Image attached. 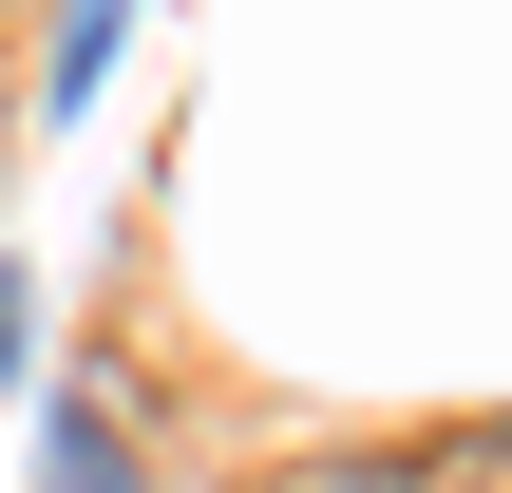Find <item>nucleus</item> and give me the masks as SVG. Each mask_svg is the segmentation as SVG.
<instances>
[{
    "label": "nucleus",
    "mask_w": 512,
    "mask_h": 493,
    "mask_svg": "<svg viewBox=\"0 0 512 493\" xmlns=\"http://www.w3.org/2000/svg\"><path fill=\"white\" fill-rule=\"evenodd\" d=\"M38 493H152V456H133V418H114L95 380H57V418H38Z\"/></svg>",
    "instance_id": "1"
},
{
    "label": "nucleus",
    "mask_w": 512,
    "mask_h": 493,
    "mask_svg": "<svg viewBox=\"0 0 512 493\" xmlns=\"http://www.w3.org/2000/svg\"><path fill=\"white\" fill-rule=\"evenodd\" d=\"M19 361H38V285L0 266V380H19Z\"/></svg>",
    "instance_id": "2"
},
{
    "label": "nucleus",
    "mask_w": 512,
    "mask_h": 493,
    "mask_svg": "<svg viewBox=\"0 0 512 493\" xmlns=\"http://www.w3.org/2000/svg\"><path fill=\"white\" fill-rule=\"evenodd\" d=\"M266 493H304V475H266Z\"/></svg>",
    "instance_id": "3"
}]
</instances>
